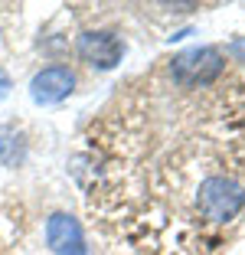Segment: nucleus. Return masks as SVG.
Here are the masks:
<instances>
[{"label": "nucleus", "instance_id": "7", "mask_svg": "<svg viewBox=\"0 0 245 255\" xmlns=\"http://www.w3.org/2000/svg\"><path fill=\"white\" fill-rule=\"evenodd\" d=\"M7 92H10V75L3 72V69H0V98L7 95Z\"/></svg>", "mask_w": 245, "mask_h": 255}, {"label": "nucleus", "instance_id": "6", "mask_svg": "<svg viewBox=\"0 0 245 255\" xmlns=\"http://www.w3.org/2000/svg\"><path fill=\"white\" fill-rule=\"evenodd\" d=\"M26 157V141L13 125H0V164L3 167H20Z\"/></svg>", "mask_w": 245, "mask_h": 255}, {"label": "nucleus", "instance_id": "1", "mask_svg": "<svg viewBox=\"0 0 245 255\" xmlns=\"http://www.w3.org/2000/svg\"><path fill=\"white\" fill-rule=\"evenodd\" d=\"M196 206L209 223H229L242 213L245 206V190L229 177H209L200 183L196 193Z\"/></svg>", "mask_w": 245, "mask_h": 255}, {"label": "nucleus", "instance_id": "2", "mask_svg": "<svg viewBox=\"0 0 245 255\" xmlns=\"http://www.w3.org/2000/svg\"><path fill=\"white\" fill-rule=\"evenodd\" d=\"M226 59L219 49L213 46H196V49H186V53L173 56L170 62V75L173 82L183 85V89H200V85H209L219 79Z\"/></svg>", "mask_w": 245, "mask_h": 255}, {"label": "nucleus", "instance_id": "4", "mask_svg": "<svg viewBox=\"0 0 245 255\" xmlns=\"http://www.w3.org/2000/svg\"><path fill=\"white\" fill-rule=\"evenodd\" d=\"M79 56L95 69H115L124 56V43L108 30H89L79 36Z\"/></svg>", "mask_w": 245, "mask_h": 255}, {"label": "nucleus", "instance_id": "5", "mask_svg": "<svg viewBox=\"0 0 245 255\" xmlns=\"http://www.w3.org/2000/svg\"><path fill=\"white\" fill-rule=\"evenodd\" d=\"M46 246L56 255H89L79 219L69 216V213H52L49 216V223H46Z\"/></svg>", "mask_w": 245, "mask_h": 255}, {"label": "nucleus", "instance_id": "3", "mask_svg": "<svg viewBox=\"0 0 245 255\" xmlns=\"http://www.w3.org/2000/svg\"><path fill=\"white\" fill-rule=\"evenodd\" d=\"M72 89H75V72L69 66H46L30 82V95L36 105H56V102L72 95Z\"/></svg>", "mask_w": 245, "mask_h": 255}]
</instances>
